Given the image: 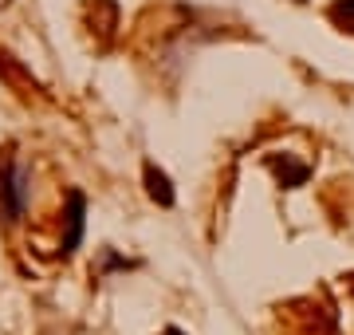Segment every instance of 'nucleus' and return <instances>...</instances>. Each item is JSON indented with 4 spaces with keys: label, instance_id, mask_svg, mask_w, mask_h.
Here are the masks:
<instances>
[{
    "label": "nucleus",
    "instance_id": "obj_1",
    "mask_svg": "<svg viewBox=\"0 0 354 335\" xmlns=\"http://www.w3.org/2000/svg\"><path fill=\"white\" fill-rule=\"evenodd\" d=\"M146 185H150V197H153V201H162V206H169V201H174V190H169V178H165L162 170L146 166Z\"/></svg>",
    "mask_w": 354,
    "mask_h": 335
},
{
    "label": "nucleus",
    "instance_id": "obj_2",
    "mask_svg": "<svg viewBox=\"0 0 354 335\" xmlns=\"http://www.w3.org/2000/svg\"><path fill=\"white\" fill-rule=\"evenodd\" d=\"M327 16L342 28V32H354V0H335L327 8Z\"/></svg>",
    "mask_w": 354,
    "mask_h": 335
},
{
    "label": "nucleus",
    "instance_id": "obj_3",
    "mask_svg": "<svg viewBox=\"0 0 354 335\" xmlns=\"http://www.w3.org/2000/svg\"><path fill=\"white\" fill-rule=\"evenodd\" d=\"M272 166H276V174L283 178V185H299V181L307 178V166H295V162H279V158H272Z\"/></svg>",
    "mask_w": 354,
    "mask_h": 335
},
{
    "label": "nucleus",
    "instance_id": "obj_4",
    "mask_svg": "<svg viewBox=\"0 0 354 335\" xmlns=\"http://www.w3.org/2000/svg\"><path fill=\"white\" fill-rule=\"evenodd\" d=\"M165 335H177V332H165Z\"/></svg>",
    "mask_w": 354,
    "mask_h": 335
}]
</instances>
